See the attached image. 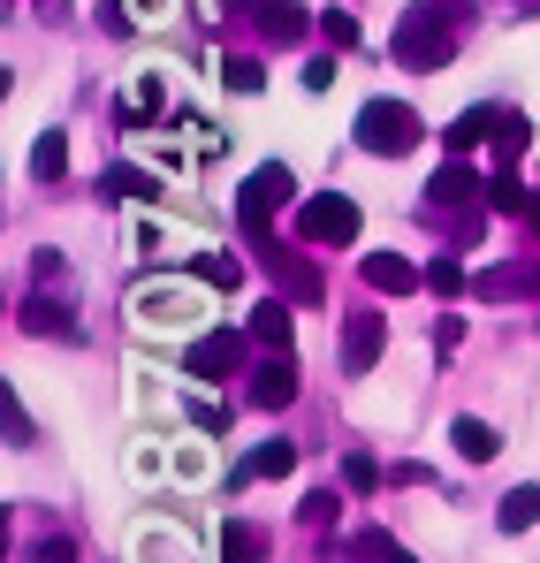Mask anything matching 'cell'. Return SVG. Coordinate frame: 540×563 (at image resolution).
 Here are the masks:
<instances>
[{"instance_id":"1","label":"cell","mask_w":540,"mask_h":563,"mask_svg":"<svg viewBox=\"0 0 540 563\" xmlns=\"http://www.w3.org/2000/svg\"><path fill=\"white\" fill-rule=\"evenodd\" d=\"M456 31H464V15H456L450 0H411L404 15H396V62L404 69H419V77H434V69H450L456 62Z\"/></svg>"},{"instance_id":"2","label":"cell","mask_w":540,"mask_h":563,"mask_svg":"<svg viewBox=\"0 0 540 563\" xmlns=\"http://www.w3.org/2000/svg\"><path fill=\"white\" fill-rule=\"evenodd\" d=\"M297 198V176L282 168V161H267V168H252L244 176V190H236V229L252 236V244H267L274 236V213Z\"/></svg>"},{"instance_id":"3","label":"cell","mask_w":540,"mask_h":563,"mask_svg":"<svg viewBox=\"0 0 540 563\" xmlns=\"http://www.w3.org/2000/svg\"><path fill=\"white\" fill-rule=\"evenodd\" d=\"M411 145H419V114H411L404 99H365L359 107V153L396 161V153H411Z\"/></svg>"},{"instance_id":"4","label":"cell","mask_w":540,"mask_h":563,"mask_svg":"<svg viewBox=\"0 0 540 563\" xmlns=\"http://www.w3.org/2000/svg\"><path fill=\"white\" fill-rule=\"evenodd\" d=\"M297 236L305 244H359V198H343V190L305 198L297 206Z\"/></svg>"},{"instance_id":"5","label":"cell","mask_w":540,"mask_h":563,"mask_svg":"<svg viewBox=\"0 0 540 563\" xmlns=\"http://www.w3.org/2000/svg\"><path fill=\"white\" fill-rule=\"evenodd\" d=\"M244 351H252V328H244V335H236V328H206V335L190 343V380L244 374Z\"/></svg>"},{"instance_id":"6","label":"cell","mask_w":540,"mask_h":563,"mask_svg":"<svg viewBox=\"0 0 540 563\" xmlns=\"http://www.w3.org/2000/svg\"><path fill=\"white\" fill-rule=\"evenodd\" d=\"M130 320L137 328H161V335L168 328H190L198 320V289H137L130 297Z\"/></svg>"},{"instance_id":"7","label":"cell","mask_w":540,"mask_h":563,"mask_svg":"<svg viewBox=\"0 0 540 563\" xmlns=\"http://www.w3.org/2000/svg\"><path fill=\"white\" fill-rule=\"evenodd\" d=\"M381 343H388V320H381V312H351V320H343V374L351 380L373 374V366H381Z\"/></svg>"},{"instance_id":"8","label":"cell","mask_w":540,"mask_h":563,"mask_svg":"<svg viewBox=\"0 0 540 563\" xmlns=\"http://www.w3.org/2000/svg\"><path fill=\"white\" fill-rule=\"evenodd\" d=\"M244 396H252L260 411H282V404H297V358H289V351H267V366H252Z\"/></svg>"},{"instance_id":"9","label":"cell","mask_w":540,"mask_h":563,"mask_svg":"<svg viewBox=\"0 0 540 563\" xmlns=\"http://www.w3.org/2000/svg\"><path fill=\"white\" fill-rule=\"evenodd\" d=\"M260 260H267V275L282 282V289H289L297 305H320V297H328V282H320V267H312V260H297V252H274V236L260 244Z\"/></svg>"},{"instance_id":"10","label":"cell","mask_w":540,"mask_h":563,"mask_svg":"<svg viewBox=\"0 0 540 563\" xmlns=\"http://www.w3.org/2000/svg\"><path fill=\"white\" fill-rule=\"evenodd\" d=\"M359 275H365V289H381V297H411V289L427 282V267H411L404 252H365Z\"/></svg>"},{"instance_id":"11","label":"cell","mask_w":540,"mask_h":563,"mask_svg":"<svg viewBox=\"0 0 540 563\" xmlns=\"http://www.w3.org/2000/svg\"><path fill=\"white\" fill-rule=\"evenodd\" d=\"M472 198H487V184L464 168V153H450V161L434 168V184H427V206H434V213H450V206H472Z\"/></svg>"},{"instance_id":"12","label":"cell","mask_w":540,"mask_h":563,"mask_svg":"<svg viewBox=\"0 0 540 563\" xmlns=\"http://www.w3.org/2000/svg\"><path fill=\"white\" fill-rule=\"evenodd\" d=\"M15 320H23L31 335H77V320H69V297H46V289H23Z\"/></svg>"},{"instance_id":"13","label":"cell","mask_w":540,"mask_h":563,"mask_svg":"<svg viewBox=\"0 0 540 563\" xmlns=\"http://www.w3.org/2000/svg\"><path fill=\"white\" fill-rule=\"evenodd\" d=\"M503 114H510V107H464L450 130H442V145H450V153H472V145H487V137L503 130Z\"/></svg>"},{"instance_id":"14","label":"cell","mask_w":540,"mask_h":563,"mask_svg":"<svg viewBox=\"0 0 540 563\" xmlns=\"http://www.w3.org/2000/svg\"><path fill=\"white\" fill-rule=\"evenodd\" d=\"M472 289H480V297H540V267L533 260H503V267H487Z\"/></svg>"},{"instance_id":"15","label":"cell","mask_w":540,"mask_h":563,"mask_svg":"<svg viewBox=\"0 0 540 563\" xmlns=\"http://www.w3.org/2000/svg\"><path fill=\"white\" fill-rule=\"evenodd\" d=\"M282 472H297V442H260L244 465H236V479L229 487H252V479H282Z\"/></svg>"},{"instance_id":"16","label":"cell","mask_w":540,"mask_h":563,"mask_svg":"<svg viewBox=\"0 0 540 563\" xmlns=\"http://www.w3.org/2000/svg\"><path fill=\"white\" fill-rule=\"evenodd\" d=\"M260 31H267L274 46H297V38L312 31V15H305L297 0H260Z\"/></svg>"},{"instance_id":"17","label":"cell","mask_w":540,"mask_h":563,"mask_svg":"<svg viewBox=\"0 0 540 563\" xmlns=\"http://www.w3.org/2000/svg\"><path fill=\"white\" fill-rule=\"evenodd\" d=\"M450 442H456V457H472V465H495V450H503V434L487 419H450Z\"/></svg>"},{"instance_id":"18","label":"cell","mask_w":540,"mask_h":563,"mask_svg":"<svg viewBox=\"0 0 540 563\" xmlns=\"http://www.w3.org/2000/svg\"><path fill=\"white\" fill-rule=\"evenodd\" d=\"M221 563H267V533L252 518H229L221 526Z\"/></svg>"},{"instance_id":"19","label":"cell","mask_w":540,"mask_h":563,"mask_svg":"<svg viewBox=\"0 0 540 563\" xmlns=\"http://www.w3.org/2000/svg\"><path fill=\"white\" fill-rule=\"evenodd\" d=\"M31 176H38V184H62V176H69V137H62V130H38V137H31Z\"/></svg>"},{"instance_id":"20","label":"cell","mask_w":540,"mask_h":563,"mask_svg":"<svg viewBox=\"0 0 540 563\" xmlns=\"http://www.w3.org/2000/svg\"><path fill=\"white\" fill-rule=\"evenodd\" d=\"M130 549H137V563H190V541H183L176 526H161V533H153V526H137V541H130Z\"/></svg>"},{"instance_id":"21","label":"cell","mask_w":540,"mask_h":563,"mask_svg":"<svg viewBox=\"0 0 540 563\" xmlns=\"http://www.w3.org/2000/svg\"><path fill=\"white\" fill-rule=\"evenodd\" d=\"M289 335H297L289 305H282V297H267V305L252 312V343H267V351H289Z\"/></svg>"},{"instance_id":"22","label":"cell","mask_w":540,"mask_h":563,"mask_svg":"<svg viewBox=\"0 0 540 563\" xmlns=\"http://www.w3.org/2000/svg\"><path fill=\"white\" fill-rule=\"evenodd\" d=\"M533 518H540V487H510V495L495 503V526H503V533H526Z\"/></svg>"},{"instance_id":"23","label":"cell","mask_w":540,"mask_h":563,"mask_svg":"<svg viewBox=\"0 0 540 563\" xmlns=\"http://www.w3.org/2000/svg\"><path fill=\"white\" fill-rule=\"evenodd\" d=\"M161 107H168V85H161V77H137V85H130V107H122V122L145 130V114H161Z\"/></svg>"},{"instance_id":"24","label":"cell","mask_w":540,"mask_h":563,"mask_svg":"<svg viewBox=\"0 0 540 563\" xmlns=\"http://www.w3.org/2000/svg\"><path fill=\"white\" fill-rule=\"evenodd\" d=\"M487 213H533V190H518V168H503L487 184Z\"/></svg>"},{"instance_id":"25","label":"cell","mask_w":540,"mask_h":563,"mask_svg":"<svg viewBox=\"0 0 540 563\" xmlns=\"http://www.w3.org/2000/svg\"><path fill=\"white\" fill-rule=\"evenodd\" d=\"M526 145H533V122H526V114H503V130H495L503 168H518V161H526Z\"/></svg>"},{"instance_id":"26","label":"cell","mask_w":540,"mask_h":563,"mask_svg":"<svg viewBox=\"0 0 540 563\" xmlns=\"http://www.w3.org/2000/svg\"><path fill=\"white\" fill-rule=\"evenodd\" d=\"M107 190H114V198H137V206H153V198H161V184H153L145 168H107Z\"/></svg>"},{"instance_id":"27","label":"cell","mask_w":540,"mask_h":563,"mask_svg":"<svg viewBox=\"0 0 540 563\" xmlns=\"http://www.w3.org/2000/svg\"><path fill=\"white\" fill-rule=\"evenodd\" d=\"M221 85H229V92H260V85H267V69H260V62H252V54H229V62H221Z\"/></svg>"},{"instance_id":"28","label":"cell","mask_w":540,"mask_h":563,"mask_svg":"<svg viewBox=\"0 0 540 563\" xmlns=\"http://www.w3.org/2000/svg\"><path fill=\"white\" fill-rule=\"evenodd\" d=\"M427 289H434V297H456V289H472V282H464V267H456V252H434V260H427Z\"/></svg>"},{"instance_id":"29","label":"cell","mask_w":540,"mask_h":563,"mask_svg":"<svg viewBox=\"0 0 540 563\" xmlns=\"http://www.w3.org/2000/svg\"><path fill=\"white\" fill-rule=\"evenodd\" d=\"M335 503H343L335 487H320V495H305V503H297V526H305V533H320V526H335Z\"/></svg>"},{"instance_id":"30","label":"cell","mask_w":540,"mask_h":563,"mask_svg":"<svg viewBox=\"0 0 540 563\" xmlns=\"http://www.w3.org/2000/svg\"><path fill=\"white\" fill-rule=\"evenodd\" d=\"M0 411H8V450H31V411L15 388H0Z\"/></svg>"},{"instance_id":"31","label":"cell","mask_w":540,"mask_h":563,"mask_svg":"<svg viewBox=\"0 0 540 563\" xmlns=\"http://www.w3.org/2000/svg\"><path fill=\"white\" fill-rule=\"evenodd\" d=\"M114 23H122V31H145V23H168V0H122V8H114Z\"/></svg>"},{"instance_id":"32","label":"cell","mask_w":540,"mask_h":563,"mask_svg":"<svg viewBox=\"0 0 540 563\" xmlns=\"http://www.w3.org/2000/svg\"><path fill=\"white\" fill-rule=\"evenodd\" d=\"M343 487H351V495H373V487H381V465H373L365 450H351V457H343Z\"/></svg>"},{"instance_id":"33","label":"cell","mask_w":540,"mask_h":563,"mask_svg":"<svg viewBox=\"0 0 540 563\" xmlns=\"http://www.w3.org/2000/svg\"><path fill=\"white\" fill-rule=\"evenodd\" d=\"M320 38H328V46H359V15L328 8V15H320Z\"/></svg>"},{"instance_id":"34","label":"cell","mask_w":540,"mask_h":563,"mask_svg":"<svg viewBox=\"0 0 540 563\" xmlns=\"http://www.w3.org/2000/svg\"><path fill=\"white\" fill-rule=\"evenodd\" d=\"M198 282H213V289H236V282H244V267H236V260H213V252H206V260H198Z\"/></svg>"},{"instance_id":"35","label":"cell","mask_w":540,"mask_h":563,"mask_svg":"<svg viewBox=\"0 0 540 563\" xmlns=\"http://www.w3.org/2000/svg\"><path fill=\"white\" fill-rule=\"evenodd\" d=\"M31 563H77V541L69 533H46V541H31Z\"/></svg>"},{"instance_id":"36","label":"cell","mask_w":540,"mask_h":563,"mask_svg":"<svg viewBox=\"0 0 540 563\" xmlns=\"http://www.w3.org/2000/svg\"><path fill=\"white\" fill-rule=\"evenodd\" d=\"M190 427H198V434H213V442H221V434H229V411H221V404H190Z\"/></svg>"},{"instance_id":"37","label":"cell","mask_w":540,"mask_h":563,"mask_svg":"<svg viewBox=\"0 0 540 563\" xmlns=\"http://www.w3.org/2000/svg\"><path fill=\"white\" fill-rule=\"evenodd\" d=\"M359 556L365 563H388V556H396V541H388L381 526H365V533H359Z\"/></svg>"},{"instance_id":"38","label":"cell","mask_w":540,"mask_h":563,"mask_svg":"<svg viewBox=\"0 0 540 563\" xmlns=\"http://www.w3.org/2000/svg\"><path fill=\"white\" fill-rule=\"evenodd\" d=\"M168 244H176V236H168L161 221H145V229H137V252H145V260H153V252H168Z\"/></svg>"},{"instance_id":"39","label":"cell","mask_w":540,"mask_h":563,"mask_svg":"<svg viewBox=\"0 0 540 563\" xmlns=\"http://www.w3.org/2000/svg\"><path fill=\"white\" fill-rule=\"evenodd\" d=\"M328 85H335V54H328V62H312V69H305V92H328Z\"/></svg>"},{"instance_id":"40","label":"cell","mask_w":540,"mask_h":563,"mask_svg":"<svg viewBox=\"0 0 540 563\" xmlns=\"http://www.w3.org/2000/svg\"><path fill=\"white\" fill-rule=\"evenodd\" d=\"M510 8H518V15H540V0H510Z\"/></svg>"},{"instance_id":"41","label":"cell","mask_w":540,"mask_h":563,"mask_svg":"<svg viewBox=\"0 0 540 563\" xmlns=\"http://www.w3.org/2000/svg\"><path fill=\"white\" fill-rule=\"evenodd\" d=\"M526 221H533V236H540V190H533V213H526Z\"/></svg>"},{"instance_id":"42","label":"cell","mask_w":540,"mask_h":563,"mask_svg":"<svg viewBox=\"0 0 540 563\" xmlns=\"http://www.w3.org/2000/svg\"><path fill=\"white\" fill-rule=\"evenodd\" d=\"M388 563H419V556H404V549H396V556H388Z\"/></svg>"}]
</instances>
